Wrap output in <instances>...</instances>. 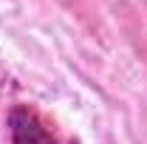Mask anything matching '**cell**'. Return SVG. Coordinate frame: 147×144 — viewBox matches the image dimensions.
I'll return each mask as SVG.
<instances>
[{"label": "cell", "mask_w": 147, "mask_h": 144, "mask_svg": "<svg viewBox=\"0 0 147 144\" xmlns=\"http://www.w3.org/2000/svg\"><path fill=\"white\" fill-rule=\"evenodd\" d=\"M9 127H11V144H57L54 136L45 130V124L37 119V113L28 108L11 110Z\"/></svg>", "instance_id": "1"}]
</instances>
